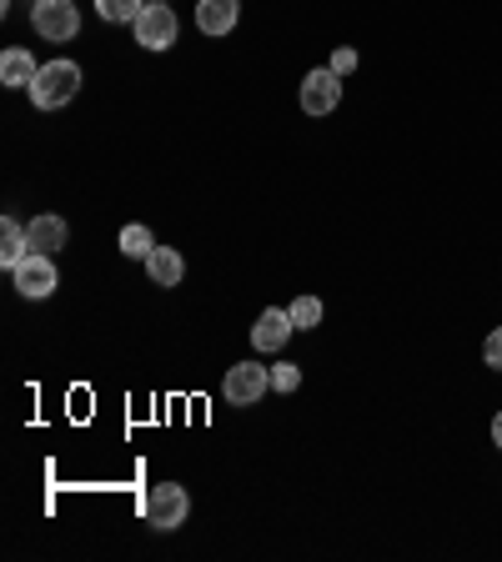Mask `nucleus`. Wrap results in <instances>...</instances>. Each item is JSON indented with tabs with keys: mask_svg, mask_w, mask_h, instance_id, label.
Returning <instances> with one entry per match:
<instances>
[{
	"mask_svg": "<svg viewBox=\"0 0 502 562\" xmlns=\"http://www.w3.org/2000/svg\"><path fill=\"white\" fill-rule=\"evenodd\" d=\"M25 91H31V101L41 105V111H56V105H66L70 95L81 91V66H76V60H46Z\"/></svg>",
	"mask_w": 502,
	"mask_h": 562,
	"instance_id": "1",
	"label": "nucleus"
},
{
	"mask_svg": "<svg viewBox=\"0 0 502 562\" xmlns=\"http://www.w3.org/2000/svg\"><path fill=\"white\" fill-rule=\"evenodd\" d=\"M191 517V492L181 487V482H156L152 492H146V522L161 527V532H171V527H181Z\"/></svg>",
	"mask_w": 502,
	"mask_h": 562,
	"instance_id": "2",
	"label": "nucleus"
},
{
	"mask_svg": "<svg viewBox=\"0 0 502 562\" xmlns=\"http://www.w3.org/2000/svg\"><path fill=\"white\" fill-rule=\"evenodd\" d=\"M31 25L41 41H70V35L81 31V11H76V0H35L31 11Z\"/></svg>",
	"mask_w": 502,
	"mask_h": 562,
	"instance_id": "3",
	"label": "nucleus"
},
{
	"mask_svg": "<svg viewBox=\"0 0 502 562\" xmlns=\"http://www.w3.org/2000/svg\"><path fill=\"white\" fill-rule=\"evenodd\" d=\"M267 386H271V372L261 362H236L232 372H226L222 392H226V402H232V407H252V402L267 397Z\"/></svg>",
	"mask_w": 502,
	"mask_h": 562,
	"instance_id": "4",
	"label": "nucleus"
},
{
	"mask_svg": "<svg viewBox=\"0 0 502 562\" xmlns=\"http://www.w3.org/2000/svg\"><path fill=\"white\" fill-rule=\"evenodd\" d=\"M131 31H136V46L166 50V46H176V31H181V25H176L171 5H146V11L136 15V25H131Z\"/></svg>",
	"mask_w": 502,
	"mask_h": 562,
	"instance_id": "5",
	"label": "nucleus"
},
{
	"mask_svg": "<svg viewBox=\"0 0 502 562\" xmlns=\"http://www.w3.org/2000/svg\"><path fill=\"white\" fill-rule=\"evenodd\" d=\"M342 101V76L337 70H306V81H302V111L306 116H332Z\"/></svg>",
	"mask_w": 502,
	"mask_h": 562,
	"instance_id": "6",
	"label": "nucleus"
},
{
	"mask_svg": "<svg viewBox=\"0 0 502 562\" xmlns=\"http://www.w3.org/2000/svg\"><path fill=\"white\" fill-rule=\"evenodd\" d=\"M11 281H15V292H21V296L41 302V296L56 292V281H60V277H56V261H51V257H35V251H31V257H25L21 267L11 271Z\"/></svg>",
	"mask_w": 502,
	"mask_h": 562,
	"instance_id": "7",
	"label": "nucleus"
},
{
	"mask_svg": "<svg viewBox=\"0 0 502 562\" xmlns=\"http://www.w3.org/2000/svg\"><path fill=\"white\" fill-rule=\"evenodd\" d=\"M292 312H281V306H267V312L252 322V347L257 351H281L287 337H292Z\"/></svg>",
	"mask_w": 502,
	"mask_h": 562,
	"instance_id": "8",
	"label": "nucleus"
},
{
	"mask_svg": "<svg viewBox=\"0 0 502 562\" xmlns=\"http://www.w3.org/2000/svg\"><path fill=\"white\" fill-rule=\"evenodd\" d=\"M242 21V0H197V31L201 35H232Z\"/></svg>",
	"mask_w": 502,
	"mask_h": 562,
	"instance_id": "9",
	"label": "nucleus"
},
{
	"mask_svg": "<svg viewBox=\"0 0 502 562\" xmlns=\"http://www.w3.org/2000/svg\"><path fill=\"white\" fill-rule=\"evenodd\" d=\"M25 232H31V251H35V257H56L60 246L70 241L66 222H60V216H51V211H46V216H35Z\"/></svg>",
	"mask_w": 502,
	"mask_h": 562,
	"instance_id": "10",
	"label": "nucleus"
},
{
	"mask_svg": "<svg viewBox=\"0 0 502 562\" xmlns=\"http://www.w3.org/2000/svg\"><path fill=\"white\" fill-rule=\"evenodd\" d=\"M25 257H31V232H25L15 216H5V222H0V267L15 271Z\"/></svg>",
	"mask_w": 502,
	"mask_h": 562,
	"instance_id": "11",
	"label": "nucleus"
},
{
	"mask_svg": "<svg viewBox=\"0 0 502 562\" xmlns=\"http://www.w3.org/2000/svg\"><path fill=\"white\" fill-rule=\"evenodd\" d=\"M35 70H41V66L31 60V50H25V46H5V50H0V81H5V86H31Z\"/></svg>",
	"mask_w": 502,
	"mask_h": 562,
	"instance_id": "12",
	"label": "nucleus"
},
{
	"mask_svg": "<svg viewBox=\"0 0 502 562\" xmlns=\"http://www.w3.org/2000/svg\"><path fill=\"white\" fill-rule=\"evenodd\" d=\"M181 271H187V261H181V251H171V246H156L152 257H146V277H152L156 286H176Z\"/></svg>",
	"mask_w": 502,
	"mask_h": 562,
	"instance_id": "13",
	"label": "nucleus"
},
{
	"mask_svg": "<svg viewBox=\"0 0 502 562\" xmlns=\"http://www.w3.org/2000/svg\"><path fill=\"white\" fill-rule=\"evenodd\" d=\"M141 11H146V0H96V15L111 25H136Z\"/></svg>",
	"mask_w": 502,
	"mask_h": 562,
	"instance_id": "14",
	"label": "nucleus"
},
{
	"mask_svg": "<svg viewBox=\"0 0 502 562\" xmlns=\"http://www.w3.org/2000/svg\"><path fill=\"white\" fill-rule=\"evenodd\" d=\"M121 251L126 257H136V261H146L156 251V236H152V226H141V222H131L126 232H121Z\"/></svg>",
	"mask_w": 502,
	"mask_h": 562,
	"instance_id": "15",
	"label": "nucleus"
},
{
	"mask_svg": "<svg viewBox=\"0 0 502 562\" xmlns=\"http://www.w3.org/2000/svg\"><path fill=\"white\" fill-rule=\"evenodd\" d=\"M287 312H292V327H297V331L322 327V302H316V296H297Z\"/></svg>",
	"mask_w": 502,
	"mask_h": 562,
	"instance_id": "16",
	"label": "nucleus"
},
{
	"mask_svg": "<svg viewBox=\"0 0 502 562\" xmlns=\"http://www.w3.org/2000/svg\"><path fill=\"white\" fill-rule=\"evenodd\" d=\"M271 386H277V392H297V386H302V372H297L292 362H277L271 367Z\"/></svg>",
	"mask_w": 502,
	"mask_h": 562,
	"instance_id": "17",
	"label": "nucleus"
},
{
	"mask_svg": "<svg viewBox=\"0 0 502 562\" xmlns=\"http://www.w3.org/2000/svg\"><path fill=\"white\" fill-rule=\"evenodd\" d=\"M482 362L498 367V372H502V327H498V331H488V341H482Z\"/></svg>",
	"mask_w": 502,
	"mask_h": 562,
	"instance_id": "18",
	"label": "nucleus"
},
{
	"mask_svg": "<svg viewBox=\"0 0 502 562\" xmlns=\"http://www.w3.org/2000/svg\"><path fill=\"white\" fill-rule=\"evenodd\" d=\"M332 70H337V76H352V70H357V50H352V46L332 50Z\"/></svg>",
	"mask_w": 502,
	"mask_h": 562,
	"instance_id": "19",
	"label": "nucleus"
},
{
	"mask_svg": "<svg viewBox=\"0 0 502 562\" xmlns=\"http://www.w3.org/2000/svg\"><path fill=\"white\" fill-rule=\"evenodd\" d=\"M492 442L502 447V412H498V417H492Z\"/></svg>",
	"mask_w": 502,
	"mask_h": 562,
	"instance_id": "20",
	"label": "nucleus"
},
{
	"mask_svg": "<svg viewBox=\"0 0 502 562\" xmlns=\"http://www.w3.org/2000/svg\"><path fill=\"white\" fill-rule=\"evenodd\" d=\"M146 5H166V0H146Z\"/></svg>",
	"mask_w": 502,
	"mask_h": 562,
	"instance_id": "21",
	"label": "nucleus"
}]
</instances>
